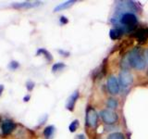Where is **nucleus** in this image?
Masks as SVG:
<instances>
[{"label": "nucleus", "mask_w": 148, "mask_h": 139, "mask_svg": "<svg viewBox=\"0 0 148 139\" xmlns=\"http://www.w3.org/2000/svg\"><path fill=\"white\" fill-rule=\"evenodd\" d=\"M36 55H37V56L43 55L44 57L45 58V59L47 60L48 62H51V61L53 60L52 55H51V53L49 52V51H47L45 48H39L38 50L36 51Z\"/></svg>", "instance_id": "obj_12"}, {"label": "nucleus", "mask_w": 148, "mask_h": 139, "mask_svg": "<svg viewBox=\"0 0 148 139\" xmlns=\"http://www.w3.org/2000/svg\"><path fill=\"white\" fill-rule=\"evenodd\" d=\"M100 117L102 120L108 125H113L119 120V115L114 110L105 109L100 111Z\"/></svg>", "instance_id": "obj_2"}, {"label": "nucleus", "mask_w": 148, "mask_h": 139, "mask_svg": "<svg viewBox=\"0 0 148 139\" xmlns=\"http://www.w3.org/2000/svg\"><path fill=\"white\" fill-rule=\"evenodd\" d=\"M106 106H108V109H111V110H114L118 108L119 106V102L116 98H113V97H110V98L108 99L106 101Z\"/></svg>", "instance_id": "obj_14"}, {"label": "nucleus", "mask_w": 148, "mask_h": 139, "mask_svg": "<svg viewBox=\"0 0 148 139\" xmlns=\"http://www.w3.org/2000/svg\"><path fill=\"white\" fill-rule=\"evenodd\" d=\"M120 66H121L122 70H127V71H128V69L131 67V65H130V62H129L128 55H125L122 58L121 61H120Z\"/></svg>", "instance_id": "obj_15"}, {"label": "nucleus", "mask_w": 148, "mask_h": 139, "mask_svg": "<svg viewBox=\"0 0 148 139\" xmlns=\"http://www.w3.org/2000/svg\"><path fill=\"white\" fill-rule=\"evenodd\" d=\"M135 37L139 42H145L147 38V34H146V29H140L136 32Z\"/></svg>", "instance_id": "obj_13"}, {"label": "nucleus", "mask_w": 148, "mask_h": 139, "mask_svg": "<svg viewBox=\"0 0 148 139\" xmlns=\"http://www.w3.org/2000/svg\"><path fill=\"white\" fill-rule=\"evenodd\" d=\"M59 22L61 23L62 25H64V24H67V23L69 22V20L65 16H61L59 18Z\"/></svg>", "instance_id": "obj_21"}, {"label": "nucleus", "mask_w": 148, "mask_h": 139, "mask_svg": "<svg viewBox=\"0 0 148 139\" xmlns=\"http://www.w3.org/2000/svg\"><path fill=\"white\" fill-rule=\"evenodd\" d=\"M119 83L122 88H127L133 83V75L127 70H122L119 74Z\"/></svg>", "instance_id": "obj_4"}, {"label": "nucleus", "mask_w": 148, "mask_h": 139, "mask_svg": "<svg viewBox=\"0 0 148 139\" xmlns=\"http://www.w3.org/2000/svg\"><path fill=\"white\" fill-rule=\"evenodd\" d=\"M41 4L40 1H25V2H21V3H13L12 7L15 8H32L38 7Z\"/></svg>", "instance_id": "obj_8"}, {"label": "nucleus", "mask_w": 148, "mask_h": 139, "mask_svg": "<svg viewBox=\"0 0 148 139\" xmlns=\"http://www.w3.org/2000/svg\"><path fill=\"white\" fill-rule=\"evenodd\" d=\"M3 91H4V85H0V96L2 95Z\"/></svg>", "instance_id": "obj_25"}, {"label": "nucleus", "mask_w": 148, "mask_h": 139, "mask_svg": "<svg viewBox=\"0 0 148 139\" xmlns=\"http://www.w3.org/2000/svg\"><path fill=\"white\" fill-rule=\"evenodd\" d=\"M31 99V96L30 95H27V96H25L24 97H23V100H24V102H28Z\"/></svg>", "instance_id": "obj_24"}, {"label": "nucleus", "mask_w": 148, "mask_h": 139, "mask_svg": "<svg viewBox=\"0 0 148 139\" xmlns=\"http://www.w3.org/2000/svg\"><path fill=\"white\" fill-rule=\"evenodd\" d=\"M34 85H35V83L34 82H32V81H28L26 83V88H27V90L29 92L32 91V89L34 88Z\"/></svg>", "instance_id": "obj_20"}, {"label": "nucleus", "mask_w": 148, "mask_h": 139, "mask_svg": "<svg viewBox=\"0 0 148 139\" xmlns=\"http://www.w3.org/2000/svg\"><path fill=\"white\" fill-rule=\"evenodd\" d=\"M18 67H20V63H18L17 60H12L10 63L8 64V68L11 70V71H15Z\"/></svg>", "instance_id": "obj_19"}, {"label": "nucleus", "mask_w": 148, "mask_h": 139, "mask_svg": "<svg viewBox=\"0 0 148 139\" xmlns=\"http://www.w3.org/2000/svg\"><path fill=\"white\" fill-rule=\"evenodd\" d=\"M79 91L76 90L74 91L72 94L69 96V97L67 100V103H66V109L69 111H73L74 110V107H75L76 102L79 98Z\"/></svg>", "instance_id": "obj_7"}, {"label": "nucleus", "mask_w": 148, "mask_h": 139, "mask_svg": "<svg viewBox=\"0 0 148 139\" xmlns=\"http://www.w3.org/2000/svg\"><path fill=\"white\" fill-rule=\"evenodd\" d=\"M79 126H80V122H79L78 120H72V122H71V124H69V132H71V133H74L79 128Z\"/></svg>", "instance_id": "obj_17"}, {"label": "nucleus", "mask_w": 148, "mask_h": 139, "mask_svg": "<svg viewBox=\"0 0 148 139\" xmlns=\"http://www.w3.org/2000/svg\"><path fill=\"white\" fill-rule=\"evenodd\" d=\"M16 128V123L12 120H4L1 124V131L4 136H8Z\"/></svg>", "instance_id": "obj_6"}, {"label": "nucleus", "mask_w": 148, "mask_h": 139, "mask_svg": "<svg viewBox=\"0 0 148 139\" xmlns=\"http://www.w3.org/2000/svg\"><path fill=\"white\" fill-rule=\"evenodd\" d=\"M129 62L132 68H134L138 70V71H142L146 66V59L145 56L143 54V50L136 46V47L132 48L128 53Z\"/></svg>", "instance_id": "obj_1"}, {"label": "nucleus", "mask_w": 148, "mask_h": 139, "mask_svg": "<svg viewBox=\"0 0 148 139\" xmlns=\"http://www.w3.org/2000/svg\"><path fill=\"white\" fill-rule=\"evenodd\" d=\"M54 133H55V126L54 125H48L46 126L44 130V136L45 139H51L54 136Z\"/></svg>", "instance_id": "obj_11"}, {"label": "nucleus", "mask_w": 148, "mask_h": 139, "mask_svg": "<svg viewBox=\"0 0 148 139\" xmlns=\"http://www.w3.org/2000/svg\"><path fill=\"white\" fill-rule=\"evenodd\" d=\"M76 139H86V138H85V136L83 133H80L76 136Z\"/></svg>", "instance_id": "obj_23"}, {"label": "nucleus", "mask_w": 148, "mask_h": 139, "mask_svg": "<svg viewBox=\"0 0 148 139\" xmlns=\"http://www.w3.org/2000/svg\"><path fill=\"white\" fill-rule=\"evenodd\" d=\"M85 122L86 125L90 128H96L98 123V113L92 107H88L86 109L85 116Z\"/></svg>", "instance_id": "obj_3"}, {"label": "nucleus", "mask_w": 148, "mask_h": 139, "mask_svg": "<svg viewBox=\"0 0 148 139\" xmlns=\"http://www.w3.org/2000/svg\"><path fill=\"white\" fill-rule=\"evenodd\" d=\"M106 139H125V136L120 132H115L110 133Z\"/></svg>", "instance_id": "obj_18"}, {"label": "nucleus", "mask_w": 148, "mask_h": 139, "mask_svg": "<svg viewBox=\"0 0 148 139\" xmlns=\"http://www.w3.org/2000/svg\"><path fill=\"white\" fill-rule=\"evenodd\" d=\"M123 34H124V32H123L122 29H120V28H118V27H115V28H113V29L110 30L109 36H110V38L112 40H117Z\"/></svg>", "instance_id": "obj_10"}, {"label": "nucleus", "mask_w": 148, "mask_h": 139, "mask_svg": "<svg viewBox=\"0 0 148 139\" xmlns=\"http://www.w3.org/2000/svg\"><path fill=\"white\" fill-rule=\"evenodd\" d=\"M146 34H147V37H148V28L146 29Z\"/></svg>", "instance_id": "obj_26"}, {"label": "nucleus", "mask_w": 148, "mask_h": 139, "mask_svg": "<svg viewBox=\"0 0 148 139\" xmlns=\"http://www.w3.org/2000/svg\"><path fill=\"white\" fill-rule=\"evenodd\" d=\"M58 52L61 56H63V57H69V52H67V51H65V50H62V49H58Z\"/></svg>", "instance_id": "obj_22"}, {"label": "nucleus", "mask_w": 148, "mask_h": 139, "mask_svg": "<svg viewBox=\"0 0 148 139\" xmlns=\"http://www.w3.org/2000/svg\"><path fill=\"white\" fill-rule=\"evenodd\" d=\"M66 67V65H65L63 62H58V63H55L53 66H52V72L56 73L59 71H62V70Z\"/></svg>", "instance_id": "obj_16"}, {"label": "nucleus", "mask_w": 148, "mask_h": 139, "mask_svg": "<svg viewBox=\"0 0 148 139\" xmlns=\"http://www.w3.org/2000/svg\"><path fill=\"white\" fill-rule=\"evenodd\" d=\"M146 74H147V76H148V68H147V72H146Z\"/></svg>", "instance_id": "obj_27"}, {"label": "nucleus", "mask_w": 148, "mask_h": 139, "mask_svg": "<svg viewBox=\"0 0 148 139\" xmlns=\"http://www.w3.org/2000/svg\"><path fill=\"white\" fill-rule=\"evenodd\" d=\"M106 88L110 95L115 96L118 95L120 90V85L118 81V79L114 75H110L108 78V83H106Z\"/></svg>", "instance_id": "obj_5"}, {"label": "nucleus", "mask_w": 148, "mask_h": 139, "mask_svg": "<svg viewBox=\"0 0 148 139\" xmlns=\"http://www.w3.org/2000/svg\"><path fill=\"white\" fill-rule=\"evenodd\" d=\"M76 1H74V0H69V1H66L62 4H59L58 5L57 7L54 8V12H59V11H62L64 9H67L69 8H71L73 4H75Z\"/></svg>", "instance_id": "obj_9"}]
</instances>
